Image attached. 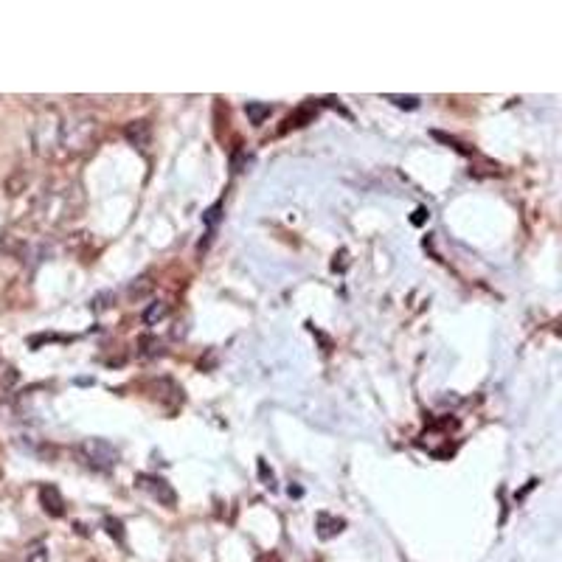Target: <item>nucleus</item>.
Returning a JSON list of instances; mask_svg holds the SVG:
<instances>
[{
    "label": "nucleus",
    "instance_id": "3",
    "mask_svg": "<svg viewBox=\"0 0 562 562\" xmlns=\"http://www.w3.org/2000/svg\"><path fill=\"white\" fill-rule=\"evenodd\" d=\"M40 503H43L45 514H51V517H62L65 514V498L54 484H43L40 486Z\"/></svg>",
    "mask_w": 562,
    "mask_h": 562
},
{
    "label": "nucleus",
    "instance_id": "9",
    "mask_svg": "<svg viewBox=\"0 0 562 562\" xmlns=\"http://www.w3.org/2000/svg\"><path fill=\"white\" fill-rule=\"evenodd\" d=\"M26 562H48V545L45 542H34L26 551Z\"/></svg>",
    "mask_w": 562,
    "mask_h": 562
},
{
    "label": "nucleus",
    "instance_id": "12",
    "mask_svg": "<svg viewBox=\"0 0 562 562\" xmlns=\"http://www.w3.org/2000/svg\"><path fill=\"white\" fill-rule=\"evenodd\" d=\"M388 101H394L402 110H416L419 107V96H388Z\"/></svg>",
    "mask_w": 562,
    "mask_h": 562
},
{
    "label": "nucleus",
    "instance_id": "11",
    "mask_svg": "<svg viewBox=\"0 0 562 562\" xmlns=\"http://www.w3.org/2000/svg\"><path fill=\"white\" fill-rule=\"evenodd\" d=\"M259 478H262V484H265L267 489H276V475H273V470L267 467L265 458H259Z\"/></svg>",
    "mask_w": 562,
    "mask_h": 562
},
{
    "label": "nucleus",
    "instance_id": "5",
    "mask_svg": "<svg viewBox=\"0 0 562 562\" xmlns=\"http://www.w3.org/2000/svg\"><path fill=\"white\" fill-rule=\"evenodd\" d=\"M124 135H127V141H129L132 146L143 149V146L149 143V135H152V127H149V121H132V124H127Z\"/></svg>",
    "mask_w": 562,
    "mask_h": 562
},
{
    "label": "nucleus",
    "instance_id": "1",
    "mask_svg": "<svg viewBox=\"0 0 562 562\" xmlns=\"http://www.w3.org/2000/svg\"><path fill=\"white\" fill-rule=\"evenodd\" d=\"M82 453H85L87 464L96 470H113L118 464V450L107 439H87L82 444Z\"/></svg>",
    "mask_w": 562,
    "mask_h": 562
},
{
    "label": "nucleus",
    "instance_id": "13",
    "mask_svg": "<svg viewBox=\"0 0 562 562\" xmlns=\"http://www.w3.org/2000/svg\"><path fill=\"white\" fill-rule=\"evenodd\" d=\"M149 290H152V281L143 276V279H138V284H132V287H129V295H132V298H143Z\"/></svg>",
    "mask_w": 562,
    "mask_h": 562
},
{
    "label": "nucleus",
    "instance_id": "2",
    "mask_svg": "<svg viewBox=\"0 0 562 562\" xmlns=\"http://www.w3.org/2000/svg\"><path fill=\"white\" fill-rule=\"evenodd\" d=\"M135 486L138 489H143V492H149L157 503H163V506H174L177 503V495H174V489H171V484L166 481V478H160V475H149V472H138L135 475Z\"/></svg>",
    "mask_w": 562,
    "mask_h": 562
},
{
    "label": "nucleus",
    "instance_id": "8",
    "mask_svg": "<svg viewBox=\"0 0 562 562\" xmlns=\"http://www.w3.org/2000/svg\"><path fill=\"white\" fill-rule=\"evenodd\" d=\"M223 223V203H214L211 209L203 211V225L209 234H217V225Z\"/></svg>",
    "mask_w": 562,
    "mask_h": 562
},
{
    "label": "nucleus",
    "instance_id": "4",
    "mask_svg": "<svg viewBox=\"0 0 562 562\" xmlns=\"http://www.w3.org/2000/svg\"><path fill=\"white\" fill-rule=\"evenodd\" d=\"M343 528H346V520H343V517H332V514H326V512H321L318 520H315V534H318V540H332V537H337Z\"/></svg>",
    "mask_w": 562,
    "mask_h": 562
},
{
    "label": "nucleus",
    "instance_id": "10",
    "mask_svg": "<svg viewBox=\"0 0 562 562\" xmlns=\"http://www.w3.org/2000/svg\"><path fill=\"white\" fill-rule=\"evenodd\" d=\"M104 528H107L110 537H115L118 542H124V526H121L118 517H104Z\"/></svg>",
    "mask_w": 562,
    "mask_h": 562
},
{
    "label": "nucleus",
    "instance_id": "7",
    "mask_svg": "<svg viewBox=\"0 0 562 562\" xmlns=\"http://www.w3.org/2000/svg\"><path fill=\"white\" fill-rule=\"evenodd\" d=\"M245 113L251 118V124H265V118H270V104H262V101H248L245 104Z\"/></svg>",
    "mask_w": 562,
    "mask_h": 562
},
{
    "label": "nucleus",
    "instance_id": "14",
    "mask_svg": "<svg viewBox=\"0 0 562 562\" xmlns=\"http://www.w3.org/2000/svg\"><path fill=\"white\" fill-rule=\"evenodd\" d=\"M141 346H149V349H143V354H146V357H152V354H160V343H157V340H152V337H143V340H141Z\"/></svg>",
    "mask_w": 562,
    "mask_h": 562
},
{
    "label": "nucleus",
    "instance_id": "6",
    "mask_svg": "<svg viewBox=\"0 0 562 562\" xmlns=\"http://www.w3.org/2000/svg\"><path fill=\"white\" fill-rule=\"evenodd\" d=\"M166 315H169V304H166V301H152V304L143 309V323H146V326H157Z\"/></svg>",
    "mask_w": 562,
    "mask_h": 562
},
{
    "label": "nucleus",
    "instance_id": "16",
    "mask_svg": "<svg viewBox=\"0 0 562 562\" xmlns=\"http://www.w3.org/2000/svg\"><path fill=\"white\" fill-rule=\"evenodd\" d=\"M428 214H430L428 209H416V211H414V217H411V223H414V225H422V223L428 220Z\"/></svg>",
    "mask_w": 562,
    "mask_h": 562
},
{
    "label": "nucleus",
    "instance_id": "15",
    "mask_svg": "<svg viewBox=\"0 0 562 562\" xmlns=\"http://www.w3.org/2000/svg\"><path fill=\"white\" fill-rule=\"evenodd\" d=\"M346 259H349V253H346V251H337V253H335V262H332V270H340V273H343V270H346Z\"/></svg>",
    "mask_w": 562,
    "mask_h": 562
}]
</instances>
